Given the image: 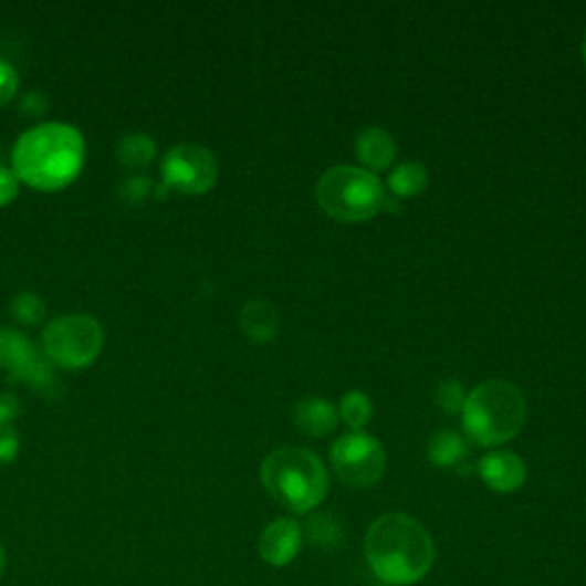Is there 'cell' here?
<instances>
[{"mask_svg": "<svg viewBox=\"0 0 586 586\" xmlns=\"http://www.w3.org/2000/svg\"><path fill=\"white\" fill-rule=\"evenodd\" d=\"M372 401L365 393H348L342 401V417L346 425L353 429V431H360L369 425V419H372Z\"/></svg>", "mask_w": 586, "mask_h": 586, "instance_id": "20", "label": "cell"}, {"mask_svg": "<svg viewBox=\"0 0 586 586\" xmlns=\"http://www.w3.org/2000/svg\"><path fill=\"white\" fill-rule=\"evenodd\" d=\"M365 559L387 586H412L436 564V543L427 527L406 513L376 517L365 534Z\"/></svg>", "mask_w": 586, "mask_h": 586, "instance_id": "1", "label": "cell"}, {"mask_svg": "<svg viewBox=\"0 0 586 586\" xmlns=\"http://www.w3.org/2000/svg\"><path fill=\"white\" fill-rule=\"evenodd\" d=\"M6 568H8V552H6V545L0 543V579H3Z\"/></svg>", "mask_w": 586, "mask_h": 586, "instance_id": "28", "label": "cell"}, {"mask_svg": "<svg viewBox=\"0 0 586 586\" xmlns=\"http://www.w3.org/2000/svg\"><path fill=\"white\" fill-rule=\"evenodd\" d=\"M104 348L102 323L87 314H67L51 321L42 335V353L53 367L85 369Z\"/></svg>", "mask_w": 586, "mask_h": 586, "instance_id": "6", "label": "cell"}, {"mask_svg": "<svg viewBox=\"0 0 586 586\" xmlns=\"http://www.w3.org/2000/svg\"><path fill=\"white\" fill-rule=\"evenodd\" d=\"M293 421H296V429L310 438H323L337 429L339 415L337 408L328 399H303L296 404L293 410Z\"/></svg>", "mask_w": 586, "mask_h": 586, "instance_id": "12", "label": "cell"}, {"mask_svg": "<svg viewBox=\"0 0 586 586\" xmlns=\"http://www.w3.org/2000/svg\"><path fill=\"white\" fill-rule=\"evenodd\" d=\"M316 202L339 222H363L385 207V188L369 170L333 168L316 184Z\"/></svg>", "mask_w": 586, "mask_h": 586, "instance_id": "5", "label": "cell"}, {"mask_svg": "<svg viewBox=\"0 0 586 586\" xmlns=\"http://www.w3.org/2000/svg\"><path fill=\"white\" fill-rule=\"evenodd\" d=\"M266 493L291 513L316 511L331 491V477L318 456L303 447H282L262 463Z\"/></svg>", "mask_w": 586, "mask_h": 586, "instance_id": "3", "label": "cell"}, {"mask_svg": "<svg viewBox=\"0 0 586 586\" xmlns=\"http://www.w3.org/2000/svg\"><path fill=\"white\" fill-rule=\"evenodd\" d=\"M19 433L12 427H0V465L12 463L19 453Z\"/></svg>", "mask_w": 586, "mask_h": 586, "instance_id": "25", "label": "cell"}, {"mask_svg": "<svg viewBox=\"0 0 586 586\" xmlns=\"http://www.w3.org/2000/svg\"><path fill=\"white\" fill-rule=\"evenodd\" d=\"M355 154L365 163L367 168L385 170V168L393 166V160L397 156V143L387 132H383V128L369 126L360 136H357Z\"/></svg>", "mask_w": 586, "mask_h": 586, "instance_id": "13", "label": "cell"}, {"mask_svg": "<svg viewBox=\"0 0 586 586\" xmlns=\"http://www.w3.org/2000/svg\"><path fill=\"white\" fill-rule=\"evenodd\" d=\"M427 181H429L427 168L417 160H408L401 163V166L389 175V190L399 195V198H412V195H419L427 188Z\"/></svg>", "mask_w": 586, "mask_h": 586, "instance_id": "18", "label": "cell"}, {"mask_svg": "<svg viewBox=\"0 0 586 586\" xmlns=\"http://www.w3.org/2000/svg\"><path fill=\"white\" fill-rule=\"evenodd\" d=\"M463 431L481 447H498L513 440L525 427L527 404L520 389L506 380H485L465 397Z\"/></svg>", "mask_w": 586, "mask_h": 586, "instance_id": "4", "label": "cell"}, {"mask_svg": "<svg viewBox=\"0 0 586 586\" xmlns=\"http://www.w3.org/2000/svg\"><path fill=\"white\" fill-rule=\"evenodd\" d=\"M21 113L28 117H42L49 111V96L42 90H30L21 96Z\"/></svg>", "mask_w": 586, "mask_h": 586, "instance_id": "24", "label": "cell"}, {"mask_svg": "<svg viewBox=\"0 0 586 586\" xmlns=\"http://www.w3.org/2000/svg\"><path fill=\"white\" fill-rule=\"evenodd\" d=\"M19 177L14 175L12 168L0 166V209L8 207L19 192Z\"/></svg>", "mask_w": 586, "mask_h": 586, "instance_id": "26", "label": "cell"}, {"mask_svg": "<svg viewBox=\"0 0 586 586\" xmlns=\"http://www.w3.org/2000/svg\"><path fill=\"white\" fill-rule=\"evenodd\" d=\"M154 190H156V184L149 177L145 175L128 177L119 184V200L132 207H140L149 198H154Z\"/></svg>", "mask_w": 586, "mask_h": 586, "instance_id": "21", "label": "cell"}, {"mask_svg": "<svg viewBox=\"0 0 586 586\" xmlns=\"http://www.w3.org/2000/svg\"><path fill=\"white\" fill-rule=\"evenodd\" d=\"M376 586H387V584H376Z\"/></svg>", "mask_w": 586, "mask_h": 586, "instance_id": "30", "label": "cell"}, {"mask_svg": "<svg viewBox=\"0 0 586 586\" xmlns=\"http://www.w3.org/2000/svg\"><path fill=\"white\" fill-rule=\"evenodd\" d=\"M331 463L344 485L353 488V491H367L383 479L387 470V453L374 436L353 431L333 444Z\"/></svg>", "mask_w": 586, "mask_h": 586, "instance_id": "7", "label": "cell"}, {"mask_svg": "<svg viewBox=\"0 0 586 586\" xmlns=\"http://www.w3.org/2000/svg\"><path fill=\"white\" fill-rule=\"evenodd\" d=\"M310 541L316 550L333 552L344 545L346 541V530L342 525V520L335 517L333 513H312L307 517V523L303 527V541Z\"/></svg>", "mask_w": 586, "mask_h": 586, "instance_id": "15", "label": "cell"}, {"mask_svg": "<svg viewBox=\"0 0 586 586\" xmlns=\"http://www.w3.org/2000/svg\"><path fill=\"white\" fill-rule=\"evenodd\" d=\"M436 401L449 415L461 412L463 410V404H465V393H463L461 383L459 380H444V383H440L438 393H436Z\"/></svg>", "mask_w": 586, "mask_h": 586, "instance_id": "22", "label": "cell"}, {"mask_svg": "<svg viewBox=\"0 0 586 586\" xmlns=\"http://www.w3.org/2000/svg\"><path fill=\"white\" fill-rule=\"evenodd\" d=\"M21 404L14 395L0 393V427H12V421L19 417Z\"/></svg>", "mask_w": 586, "mask_h": 586, "instance_id": "27", "label": "cell"}, {"mask_svg": "<svg viewBox=\"0 0 586 586\" xmlns=\"http://www.w3.org/2000/svg\"><path fill=\"white\" fill-rule=\"evenodd\" d=\"M241 328L257 344H266V342L275 339V335H278L275 307L266 301H250L241 310Z\"/></svg>", "mask_w": 586, "mask_h": 586, "instance_id": "14", "label": "cell"}, {"mask_svg": "<svg viewBox=\"0 0 586 586\" xmlns=\"http://www.w3.org/2000/svg\"><path fill=\"white\" fill-rule=\"evenodd\" d=\"M156 154H158L156 140L149 138L147 134H128L117 145L119 166L126 170H132V172H140L145 168H149Z\"/></svg>", "mask_w": 586, "mask_h": 586, "instance_id": "16", "label": "cell"}, {"mask_svg": "<svg viewBox=\"0 0 586 586\" xmlns=\"http://www.w3.org/2000/svg\"><path fill=\"white\" fill-rule=\"evenodd\" d=\"M468 453L465 440L459 433H451V431H440L429 440V449L427 456L429 461L438 468H451V465H459Z\"/></svg>", "mask_w": 586, "mask_h": 586, "instance_id": "17", "label": "cell"}, {"mask_svg": "<svg viewBox=\"0 0 586 586\" xmlns=\"http://www.w3.org/2000/svg\"><path fill=\"white\" fill-rule=\"evenodd\" d=\"M160 177L170 190H179L184 195H202L218 181V160L202 145L181 143L163 156Z\"/></svg>", "mask_w": 586, "mask_h": 586, "instance_id": "8", "label": "cell"}, {"mask_svg": "<svg viewBox=\"0 0 586 586\" xmlns=\"http://www.w3.org/2000/svg\"><path fill=\"white\" fill-rule=\"evenodd\" d=\"M19 92V74L8 60L0 57V108L8 106Z\"/></svg>", "mask_w": 586, "mask_h": 586, "instance_id": "23", "label": "cell"}, {"mask_svg": "<svg viewBox=\"0 0 586 586\" xmlns=\"http://www.w3.org/2000/svg\"><path fill=\"white\" fill-rule=\"evenodd\" d=\"M303 547V525L293 517H275L259 536L257 550L264 564L284 568L299 557Z\"/></svg>", "mask_w": 586, "mask_h": 586, "instance_id": "10", "label": "cell"}, {"mask_svg": "<svg viewBox=\"0 0 586 586\" xmlns=\"http://www.w3.org/2000/svg\"><path fill=\"white\" fill-rule=\"evenodd\" d=\"M10 312H12L14 321H19L23 325H35V323H40L44 318L46 305L40 299V293L21 291L10 301Z\"/></svg>", "mask_w": 586, "mask_h": 586, "instance_id": "19", "label": "cell"}, {"mask_svg": "<svg viewBox=\"0 0 586 586\" xmlns=\"http://www.w3.org/2000/svg\"><path fill=\"white\" fill-rule=\"evenodd\" d=\"M582 57L586 62V32H584V38H582Z\"/></svg>", "mask_w": 586, "mask_h": 586, "instance_id": "29", "label": "cell"}, {"mask_svg": "<svg viewBox=\"0 0 586 586\" xmlns=\"http://www.w3.org/2000/svg\"><path fill=\"white\" fill-rule=\"evenodd\" d=\"M0 369H6L12 380L35 385L46 374L49 360L23 333L0 328Z\"/></svg>", "mask_w": 586, "mask_h": 586, "instance_id": "9", "label": "cell"}, {"mask_svg": "<svg viewBox=\"0 0 586 586\" xmlns=\"http://www.w3.org/2000/svg\"><path fill=\"white\" fill-rule=\"evenodd\" d=\"M477 470L483 483L502 495L520 491L527 481V465L513 451H493L483 456Z\"/></svg>", "mask_w": 586, "mask_h": 586, "instance_id": "11", "label": "cell"}, {"mask_svg": "<svg viewBox=\"0 0 586 586\" xmlns=\"http://www.w3.org/2000/svg\"><path fill=\"white\" fill-rule=\"evenodd\" d=\"M85 166V140L72 124L46 122L28 128L14 143L12 170L21 184L38 190H62Z\"/></svg>", "mask_w": 586, "mask_h": 586, "instance_id": "2", "label": "cell"}]
</instances>
